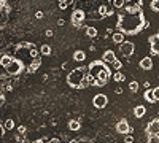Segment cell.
<instances>
[{
	"mask_svg": "<svg viewBox=\"0 0 159 143\" xmlns=\"http://www.w3.org/2000/svg\"><path fill=\"white\" fill-rule=\"evenodd\" d=\"M88 76V67L86 65H81V67H76L73 69L72 72H69L67 78H65V81H67V84L73 89H78L80 84L83 83V80Z\"/></svg>",
	"mask_w": 159,
	"mask_h": 143,
	"instance_id": "3",
	"label": "cell"
},
{
	"mask_svg": "<svg viewBox=\"0 0 159 143\" xmlns=\"http://www.w3.org/2000/svg\"><path fill=\"white\" fill-rule=\"evenodd\" d=\"M124 141L126 143H132V141H134V137H132V135H126L124 137Z\"/></svg>",
	"mask_w": 159,
	"mask_h": 143,
	"instance_id": "35",
	"label": "cell"
},
{
	"mask_svg": "<svg viewBox=\"0 0 159 143\" xmlns=\"http://www.w3.org/2000/svg\"><path fill=\"white\" fill-rule=\"evenodd\" d=\"M129 89H130V92H137L139 91V83L137 81H130L129 83Z\"/></svg>",
	"mask_w": 159,
	"mask_h": 143,
	"instance_id": "30",
	"label": "cell"
},
{
	"mask_svg": "<svg viewBox=\"0 0 159 143\" xmlns=\"http://www.w3.org/2000/svg\"><path fill=\"white\" fill-rule=\"evenodd\" d=\"M143 86L147 87V89H150V83H148V81H145V83H143Z\"/></svg>",
	"mask_w": 159,
	"mask_h": 143,
	"instance_id": "41",
	"label": "cell"
},
{
	"mask_svg": "<svg viewBox=\"0 0 159 143\" xmlns=\"http://www.w3.org/2000/svg\"><path fill=\"white\" fill-rule=\"evenodd\" d=\"M139 67L142 70H151L153 69V59L151 57H142L139 62Z\"/></svg>",
	"mask_w": 159,
	"mask_h": 143,
	"instance_id": "13",
	"label": "cell"
},
{
	"mask_svg": "<svg viewBox=\"0 0 159 143\" xmlns=\"http://www.w3.org/2000/svg\"><path fill=\"white\" fill-rule=\"evenodd\" d=\"M111 65H113V69H115V70L118 72V70H121V67H123V64H121V60H118V59H116V60H115V62L111 64Z\"/></svg>",
	"mask_w": 159,
	"mask_h": 143,
	"instance_id": "32",
	"label": "cell"
},
{
	"mask_svg": "<svg viewBox=\"0 0 159 143\" xmlns=\"http://www.w3.org/2000/svg\"><path fill=\"white\" fill-rule=\"evenodd\" d=\"M40 65H42V59L37 57V59H34L29 65H27V72H29V73H35V72L40 69Z\"/></svg>",
	"mask_w": 159,
	"mask_h": 143,
	"instance_id": "15",
	"label": "cell"
},
{
	"mask_svg": "<svg viewBox=\"0 0 159 143\" xmlns=\"http://www.w3.org/2000/svg\"><path fill=\"white\" fill-rule=\"evenodd\" d=\"M45 35H46V37H52V30H46Z\"/></svg>",
	"mask_w": 159,
	"mask_h": 143,
	"instance_id": "40",
	"label": "cell"
},
{
	"mask_svg": "<svg viewBox=\"0 0 159 143\" xmlns=\"http://www.w3.org/2000/svg\"><path fill=\"white\" fill-rule=\"evenodd\" d=\"M143 97H145V100L150 102V103H154V102H156V100H154V96H153V89H147V91H145Z\"/></svg>",
	"mask_w": 159,
	"mask_h": 143,
	"instance_id": "20",
	"label": "cell"
},
{
	"mask_svg": "<svg viewBox=\"0 0 159 143\" xmlns=\"http://www.w3.org/2000/svg\"><path fill=\"white\" fill-rule=\"evenodd\" d=\"M150 7H151L153 11L159 13V0H151V2H150Z\"/></svg>",
	"mask_w": 159,
	"mask_h": 143,
	"instance_id": "29",
	"label": "cell"
},
{
	"mask_svg": "<svg viewBox=\"0 0 159 143\" xmlns=\"http://www.w3.org/2000/svg\"><path fill=\"white\" fill-rule=\"evenodd\" d=\"M116 132H118V134H123V135L132 134V127L129 126L127 119H119V121L116 123Z\"/></svg>",
	"mask_w": 159,
	"mask_h": 143,
	"instance_id": "11",
	"label": "cell"
},
{
	"mask_svg": "<svg viewBox=\"0 0 159 143\" xmlns=\"http://www.w3.org/2000/svg\"><path fill=\"white\" fill-rule=\"evenodd\" d=\"M67 127H69V131L76 132V131H80V129H81V123H80L78 119H70L69 124H67Z\"/></svg>",
	"mask_w": 159,
	"mask_h": 143,
	"instance_id": "16",
	"label": "cell"
},
{
	"mask_svg": "<svg viewBox=\"0 0 159 143\" xmlns=\"http://www.w3.org/2000/svg\"><path fill=\"white\" fill-rule=\"evenodd\" d=\"M3 129H5V131H11V129H15V119H7L3 123Z\"/></svg>",
	"mask_w": 159,
	"mask_h": 143,
	"instance_id": "26",
	"label": "cell"
},
{
	"mask_svg": "<svg viewBox=\"0 0 159 143\" xmlns=\"http://www.w3.org/2000/svg\"><path fill=\"white\" fill-rule=\"evenodd\" d=\"M84 59H86V53H84V51L80 49V51H75V53H73V60H76V62H83Z\"/></svg>",
	"mask_w": 159,
	"mask_h": 143,
	"instance_id": "18",
	"label": "cell"
},
{
	"mask_svg": "<svg viewBox=\"0 0 159 143\" xmlns=\"http://www.w3.org/2000/svg\"><path fill=\"white\" fill-rule=\"evenodd\" d=\"M88 75L92 78V86H97V87L105 86L110 81V78L113 76L111 75V69L100 59L92 60L88 65Z\"/></svg>",
	"mask_w": 159,
	"mask_h": 143,
	"instance_id": "2",
	"label": "cell"
},
{
	"mask_svg": "<svg viewBox=\"0 0 159 143\" xmlns=\"http://www.w3.org/2000/svg\"><path fill=\"white\" fill-rule=\"evenodd\" d=\"M70 143H94V141H91V140L86 138V137H81V138H73Z\"/></svg>",
	"mask_w": 159,
	"mask_h": 143,
	"instance_id": "28",
	"label": "cell"
},
{
	"mask_svg": "<svg viewBox=\"0 0 159 143\" xmlns=\"http://www.w3.org/2000/svg\"><path fill=\"white\" fill-rule=\"evenodd\" d=\"M99 15H100V18H108V16L113 15V8L108 7L107 3H102L99 7Z\"/></svg>",
	"mask_w": 159,
	"mask_h": 143,
	"instance_id": "12",
	"label": "cell"
},
{
	"mask_svg": "<svg viewBox=\"0 0 159 143\" xmlns=\"http://www.w3.org/2000/svg\"><path fill=\"white\" fill-rule=\"evenodd\" d=\"M35 18H37V19H42V18H43V13H42V11H37V13H35Z\"/></svg>",
	"mask_w": 159,
	"mask_h": 143,
	"instance_id": "38",
	"label": "cell"
},
{
	"mask_svg": "<svg viewBox=\"0 0 159 143\" xmlns=\"http://www.w3.org/2000/svg\"><path fill=\"white\" fill-rule=\"evenodd\" d=\"M111 40H113L115 43H118V45H121V43L124 42V35L119 34V32H115V34L111 35Z\"/></svg>",
	"mask_w": 159,
	"mask_h": 143,
	"instance_id": "21",
	"label": "cell"
},
{
	"mask_svg": "<svg viewBox=\"0 0 159 143\" xmlns=\"http://www.w3.org/2000/svg\"><path fill=\"white\" fill-rule=\"evenodd\" d=\"M111 78L115 80V83H121V81H124V80H126V76H124L121 72H116V73H115Z\"/></svg>",
	"mask_w": 159,
	"mask_h": 143,
	"instance_id": "25",
	"label": "cell"
},
{
	"mask_svg": "<svg viewBox=\"0 0 159 143\" xmlns=\"http://www.w3.org/2000/svg\"><path fill=\"white\" fill-rule=\"evenodd\" d=\"M57 5H59L61 10H65V8H69L70 5H73V0H61Z\"/></svg>",
	"mask_w": 159,
	"mask_h": 143,
	"instance_id": "23",
	"label": "cell"
},
{
	"mask_svg": "<svg viewBox=\"0 0 159 143\" xmlns=\"http://www.w3.org/2000/svg\"><path fill=\"white\" fill-rule=\"evenodd\" d=\"M92 105H94V108L97 110H102L108 105V97L105 94H96L94 99H92Z\"/></svg>",
	"mask_w": 159,
	"mask_h": 143,
	"instance_id": "8",
	"label": "cell"
},
{
	"mask_svg": "<svg viewBox=\"0 0 159 143\" xmlns=\"http://www.w3.org/2000/svg\"><path fill=\"white\" fill-rule=\"evenodd\" d=\"M148 42H150V51H151V54L153 56H159V30L154 35H150Z\"/></svg>",
	"mask_w": 159,
	"mask_h": 143,
	"instance_id": "9",
	"label": "cell"
},
{
	"mask_svg": "<svg viewBox=\"0 0 159 143\" xmlns=\"http://www.w3.org/2000/svg\"><path fill=\"white\" fill-rule=\"evenodd\" d=\"M126 3H127L126 0H115V2H111V5H113L115 8H124Z\"/></svg>",
	"mask_w": 159,
	"mask_h": 143,
	"instance_id": "27",
	"label": "cell"
},
{
	"mask_svg": "<svg viewBox=\"0 0 159 143\" xmlns=\"http://www.w3.org/2000/svg\"><path fill=\"white\" fill-rule=\"evenodd\" d=\"M40 53H42L43 56H49L51 54V46L49 45H42L40 46Z\"/></svg>",
	"mask_w": 159,
	"mask_h": 143,
	"instance_id": "24",
	"label": "cell"
},
{
	"mask_svg": "<svg viewBox=\"0 0 159 143\" xmlns=\"http://www.w3.org/2000/svg\"><path fill=\"white\" fill-rule=\"evenodd\" d=\"M84 30H86V35L91 37V38H96L97 37V29L96 27H84Z\"/></svg>",
	"mask_w": 159,
	"mask_h": 143,
	"instance_id": "22",
	"label": "cell"
},
{
	"mask_svg": "<svg viewBox=\"0 0 159 143\" xmlns=\"http://www.w3.org/2000/svg\"><path fill=\"white\" fill-rule=\"evenodd\" d=\"M153 96H154V100L159 102V86H156V87L153 89Z\"/></svg>",
	"mask_w": 159,
	"mask_h": 143,
	"instance_id": "34",
	"label": "cell"
},
{
	"mask_svg": "<svg viewBox=\"0 0 159 143\" xmlns=\"http://www.w3.org/2000/svg\"><path fill=\"white\" fill-rule=\"evenodd\" d=\"M157 118H159V111H157Z\"/></svg>",
	"mask_w": 159,
	"mask_h": 143,
	"instance_id": "43",
	"label": "cell"
},
{
	"mask_svg": "<svg viewBox=\"0 0 159 143\" xmlns=\"http://www.w3.org/2000/svg\"><path fill=\"white\" fill-rule=\"evenodd\" d=\"M134 114H135V118H143V116L147 114V108H145L143 105H137L134 108Z\"/></svg>",
	"mask_w": 159,
	"mask_h": 143,
	"instance_id": "17",
	"label": "cell"
},
{
	"mask_svg": "<svg viewBox=\"0 0 159 143\" xmlns=\"http://www.w3.org/2000/svg\"><path fill=\"white\" fill-rule=\"evenodd\" d=\"M102 57H103L102 60L107 64V65H108V64H113V62L116 60V54H115V51H111V49H107V51H105Z\"/></svg>",
	"mask_w": 159,
	"mask_h": 143,
	"instance_id": "14",
	"label": "cell"
},
{
	"mask_svg": "<svg viewBox=\"0 0 159 143\" xmlns=\"http://www.w3.org/2000/svg\"><path fill=\"white\" fill-rule=\"evenodd\" d=\"M84 19H86V13H84L81 8L73 10L72 16H70V22H72V25H73L75 29H81V27H84V25H83Z\"/></svg>",
	"mask_w": 159,
	"mask_h": 143,
	"instance_id": "5",
	"label": "cell"
},
{
	"mask_svg": "<svg viewBox=\"0 0 159 143\" xmlns=\"http://www.w3.org/2000/svg\"><path fill=\"white\" fill-rule=\"evenodd\" d=\"M34 143H45V141H43V140H35Z\"/></svg>",
	"mask_w": 159,
	"mask_h": 143,
	"instance_id": "42",
	"label": "cell"
},
{
	"mask_svg": "<svg viewBox=\"0 0 159 143\" xmlns=\"http://www.w3.org/2000/svg\"><path fill=\"white\" fill-rule=\"evenodd\" d=\"M119 53H121L124 57L129 59L132 54L135 53V45L132 43V42H126V40H124L121 45H119Z\"/></svg>",
	"mask_w": 159,
	"mask_h": 143,
	"instance_id": "7",
	"label": "cell"
},
{
	"mask_svg": "<svg viewBox=\"0 0 159 143\" xmlns=\"http://www.w3.org/2000/svg\"><path fill=\"white\" fill-rule=\"evenodd\" d=\"M5 103V96H3V92H0V107H2Z\"/></svg>",
	"mask_w": 159,
	"mask_h": 143,
	"instance_id": "37",
	"label": "cell"
},
{
	"mask_svg": "<svg viewBox=\"0 0 159 143\" xmlns=\"http://www.w3.org/2000/svg\"><path fill=\"white\" fill-rule=\"evenodd\" d=\"M18 132H19L21 135H24V134H25V127H24V126H19V127H18Z\"/></svg>",
	"mask_w": 159,
	"mask_h": 143,
	"instance_id": "36",
	"label": "cell"
},
{
	"mask_svg": "<svg viewBox=\"0 0 159 143\" xmlns=\"http://www.w3.org/2000/svg\"><path fill=\"white\" fill-rule=\"evenodd\" d=\"M11 57H13V56H8V54H2V56H0V64H2L3 69L8 67V64L11 62Z\"/></svg>",
	"mask_w": 159,
	"mask_h": 143,
	"instance_id": "19",
	"label": "cell"
},
{
	"mask_svg": "<svg viewBox=\"0 0 159 143\" xmlns=\"http://www.w3.org/2000/svg\"><path fill=\"white\" fill-rule=\"evenodd\" d=\"M145 134H147V135H157L159 137V118L151 119L147 124V127H145Z\"/></svg>",
	"mask_w": 159,
	"mask_h": 143,
	"instance_id": "10",
	"label": "cell"
},
{
	"mask_svg": "<svg viewBox=\"0 0 159 143\" xmlns=\"http://www.w3.org/2000/svg\"><path fill=\"white\" fill-rule=\"evenodd\" d=\"M147 141L148 143H159V137L157 135H147Z\"/></svg>",
	"mask_w": 159,
	"mask_h": 143,
	"instance_id": "31",
	"label": "cell"
},
{
	"mask_svg": "<svg viewBox=\"0 0 159 143\" xmlns=\"http://www.w3.org/2000/svg\"><path fill=\"white\" fill-rule=\"evenodd\" d=\"M10 13H11V7L5 0H0V29H3L8 24L10 19Z\"/></svg>",
	"mask_w": 159,
	"mask_h": 143,
	"instance_id": "6",
	"label": "cell"
},
{
	"mask_svg": "<svg viewBox=\"0 0 159 143\" xmlns=\"http://www.w3.org/2000/svg\"><path fill=\"white\" fill-rule=\"evenodd\" d=\"M89 86H91V84H89V81H88V76H86L84 80H83V83L80 84V87H78V89H86V87H89Z\"/></svg>",
	"mask_w": 159,
	"mask_h": 143,
	"instance_id": "33",
	"label": "cell"
},
{
	"mask_svg": "<svg viewBox=\"0 0 159 143\" xmlns=\"http://www.w3.org/2000/svg\"><path fill=\"white\" fill-rule=\"evenodd\" d=\"M143 2L126 3L124 8L116 16V30L123 35H139L145 27H148V22L145 19Z\"/></svg>",
	"mask_w": 159,
	"mask_h": 143,
	"instance_id": "1",
	"label": "cell"
},
{
	"mask_svg": "<svg viewBox=\"0 0 159 143\" xmlns=\"http://www.w3.org/2000/svg\"><path fill=\"white\" fill-rule=\"evenodd\" d=\"M48 143H61V141H59V138H51Z\"/></svg>",
	"mask_w": 159,
	"mask_h": 143,
	"instance_id": "39",
	"label": "cell"
},
{
	"mask_svg": "<svg viewBox=\"0 0 159 143\" xmlns=\"http://www.w3.org/2000/svg\"><path fill=\"white\" fill-rule=\"evenodd\" d=\"M5 70H7V75H10V76H18L25 70V62L22 59H18V57L13 56L11 62L8 64V67Z\"/></svg>",
	"mask_w": 159,
	"mask_h": 143,
	"instance_id": "4",
	"label": "cell"
}]
</instances>
